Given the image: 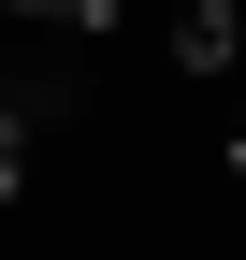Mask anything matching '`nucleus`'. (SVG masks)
<instances>
[{
  "instance_id": "1",
  "label": "nucleus",
  "mask_w": 246,
  "mask_h": 260,
  "mask_svg": "<svg viewBox=\"0 0 246 260\" xmlns=\"http://www.w3.org/2000/svg\"><path fill=\"white\" fill-rule=\"evenodd\" d=\"M174 58H189V73H232L246 58V15L232 0H174Z\"/></svg>"
},
{
  "instance_id": "2",
  "label": "nucleus",
  "mask_w": 246,
  "mask_h": 260,
  "mask_svg": "<svg viewBox=\"0 0 246 260\" xmlns=\"http://www.w3.org/2000/svg\"><path fill=\"white\" fill-rule=\"evenodd\" d=\"M15 174H29V116L0 102V203H15Z\"/></svg>"
},
{
  "instance_id": "3",
  "label": "nucleus",
  "mask_w": 246,
  "mask_h": 260,
  "mask_svg": "<svg viewBox=\"0 0 246 260\" xmlns=\"http://www.w3.org/2000/svg\"><path fill=\"white\" fill-rule=\"evenodd\" d=\"M15 15H58V29H116V0H15Z\"/></svg>"
},
{
  "instance_id": "4",
  "label": "nucleus",
  "mask_w": 246,
  "mask_h": 260,
  "mask_svg": "<svg viewBox=\"0 0 246 260\" xmlns=\"http://www.w3.org/2000/svg\"><path fill=\"white\" fill-rule=\"evenodd\" d=\"M232 159H246V116H232Z\"/></svg>"
}]
</instances>
